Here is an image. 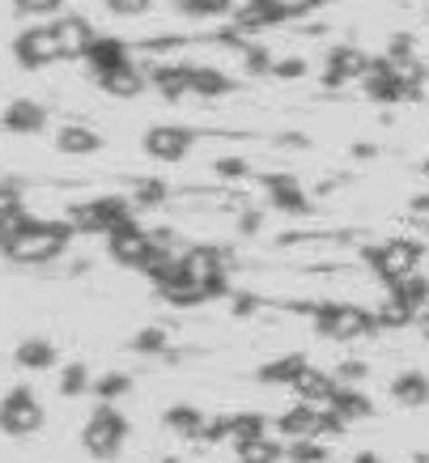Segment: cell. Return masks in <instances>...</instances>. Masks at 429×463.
Listing matches in <instances>:
<instances>
[{
    "label": "cell",
    "mask_w": 429,
    "mask_h": 463,
    "mask_svg": "<svg viewBox=\"0 0 429 463\" xmlns=\"http://www.w3.org/2000/svg\"><path fill=\"white\" fill-rule=\"evenodd\" d=\"M391 395H396L400 404H408V408L425 404L429 400V379L421 374V370H408V374H400V379L391 383Z\"/></svg>",
    "instance_id": "7402d4cb"
},
{
    "label": "cell",
    "mask_w": 429,
    "mask_h": 463,
    "mask_svg": "<svg viewBox=\"0 0 429 463\" xmlns=\"http://www.w3.org/2000/svg\"><path fill=\"white\" fill-rule=\"evenodd\" d=\"M200 438H205V442H222V438H230V417L205 421V425H200Z\"/></svg>",
    "instance_id": "ab89813d"
},
{
    "label": "cell",
    "mask_w": 429,
    "mask_h": 463,
    "mask_svg": "<svg viewBox=\"0 0 429 463\" xmlns=\"http://www.w3.org/2000/svg\"><path fill=\"white\" fill-rule=\"evenodd\" d=\"M290 459L293 463H328V450L319 447V438H302L290 447Z\"/></svg>",
    "instance_id": "e575fe53"
},
{
    "label": "cell",
    "mask_w": 429,
    "mask_h": 463,
    "mask_svg": "<svg viewBox=\"0 0 429 463\" xmlns=\"http://www.w3.org/2000/svg\"><path fill=\"white\" fill-rule=\"evenodd\" d=\"M107 9H115V14H124V17H137L149 9V0H102Z\"/></svg>",
    "instance_id": "60d3db41"
},
{
    "label": "cell",
    "mask_w": 429,
    "mask_h": 463,
    "mask_svg": "<svg viewBox=\"0 0 429 463\" xmlns=\"http://www.w3.org/2000/svg\"><path fill=\"white\" fill-rule=\"evenodd\" d=\"M290 387H293V392H298V395H302V404H319V400H328V395H332L336 379H332V374H323L319 365H310V362H306L302 370L293 374V383H290Z\"/></svg>",
    "instance_id": "4fadbf2b"
},
{
    "label": "cell",
    "mask_w": 429,
    "mask_h": 463,
    "mask_svg": "<svg viewBox=\"0 0 429 463\" xmlns=\"http://www.w3.org/2000/svg\"><path fill=\"white\" fill-rule=\"evenodd\" d=\"M137 349L140 353H162L167 349V332H162V327H145L137 336Z\"/></svg>",
    "instance_id": "74e56055"
},
{
    "label": "cell",
    "mask_w": 429,
    "mask_h": 463,
    "mask_svg": "<svg viewBox=\"0 0 429 463\" xmlns=\"http://www.w3.org/2000/svg\"><path fill=\"white\" fill-rule=\"evenodd\" d=\"M132 222V213H128V200L119 196H98L90 200V204H77L69 217L72 234L81 230V234H115L119 225Z\"/></svg>",
    "instance_id": "277c9868"
},
{
    "label": "cell",
    "mask_w": 429,
    "mask_h": 463,
    "mask_svg": "<svg viewBox=\"0 0 429 463\" xmlns=\"http://www.w3.org/2000/svg\"><path fill=\"white\" fill-rule=\"evenodd\" d=\"M69 242H72L69 222H30L26 230H22L9 247H0V251L9 255L14 264H47V260H60Z\"/></svg>",
    "instance_id": "6da1fadb"
},
{
    "label": "cell",
    "mask_w": 429,
    "mask_h": 463,
    "mask_svg": "<svg viewBox=\"0 0 429 463\" xmlns=\"http://www.w3.org/2000/svg\"><path fill=\"white\" fill-rule=\"evenodd\" d=\"M192 145H195V137L179 124H157L145 132V154L157 157V162H183V157L192 154Z\"/></svg>",
    "instance_id": "9c48e42d"
},
{
    "label": "cell",
    "mask_w": 429,
    "mask_h": 463,
    "mask_svg": "<svg viewBox=\"0 0 429 463\" xmlns=\"http://www.w3.org/2000/svg\"><path fill=\"white\" fill-rule=\"evenodd\" d=\"M353 463H383V459H378V455H358Z\"/></svg>",
    "instance_id": "ee69618b"
},
{
    "label": "cell",
    "mask_w": 429,
    "mask_h": 463,
    "mask_svg": "<svg viewBox=\"0 0 429 463\" xmlns=\"http://www.w3.org/2000/svg\"><path fill=\"white\" fill-rule=\"evenodd\" d=\"M52 34H56L60 60L85 56V47L94 43V30H90V22H85V17H60V22H52Z\"/></svg>",
    "instance_id": "8fae6325"
},
{
    "label": "cell",
    "mask_w": 429,
    "mask_h": 463,
    "mask_svg": "<svg viewBox=\"0 0 429 463\" xmlns=\"http://www.w3.org/2000/svg\"><path fill=\"white\" fill-rule=\"evenodd\" d=\"M277 425H281V434H290V438H319V412H315V404H298V408H290V412H281L277 417Z\"/></svg>",
    "instance_id": "d6986e66"
},
{
    "label": "cell",
    "mask_w": 429,
    "mask_h": 463,
    "mask_svg": "<svg viewBox=\"0 0 429 463\" xmlns=\"http://www.w3.org/2000/svg\"><path fill=\"white\" fill-rule=\"evenodd\" d=\"M124 438H128L124 412H115L111 404H102V408H94V417L85 421L81 447L90 450L94 459H115V455H119V447H124Z\"/></svg>",
    "instance_id": "3957f363"
},
{
    "label": "cell",
    "mask_w": 429,
    "mask_h": 463,
    "mask_svg": "<svg viewBox=\"0 0 429 463\" xmlns=\"http://www.w3.org/2000/svg\"><path fill=\"white\" fill-rule=\"evenodd\" d=\"M179 9L192 17H217L230 9V0H179Z\"/></svg>",
    "instance_id": "d590c367"
},
{
    "label": "cell",
    "mask_w": 429,
    "mask_h": 463,
    "mask_svg": "<svg viewBox=\"0 0 429 463\" xmlns=\"http://www.w3.org/2000/svg\"><path fill=\"white\" fill-rule=\"evenodd\" d=\"M421 315H425V319H421V327H425V336H429V310H421Z\"/></svg>",
    "instance_id": "bcb514c9"
},
{
    "label": "cell",
    "mask_w": 429,
    "mask_h": 463,
    "mask_svg": "<svg viewBox=\"0 0 429 463\" xmlns=\"http://www.w3.org/2000/svg\"><path fill=\"white\" fill-rule=\"evenodd\" d=\"M64 0H14V9L17 14H30V17H47V14H56Z\"/></svg>",
    "instance_id": "8d00e7d4"
},
{
    "label": "cell",
    "mask_w": 429,
    "mask_h": 463,
    "mask_svg": "<svg viewBox=\"0 0 429 463\" xmlns=\"http://www.w3.org/2000/svg\"><path fill=\"white\" fill-rule=\"evenodd\" d=\"M425 175H429V157H425Z\"/></svg>",
    "instance_id": "7dc6e473"
},
{
    "label": "cell",
    "mask_w": 429,
    "mask_h": 463,
    "mask_svg": "<svg viewBox=\"0 0 429 463\" xmlns=\"http://www.w3.org/2000/svg\"><path fill=\"white\" fill-rule=\"evenodd\" d=\"M14 362L26 365V370H47V365L56 362V345H52V340H43V336L22 340V345H17V353H14Z\"/></svg>",
    "instance_id": "44dd1931"
},
{
    "label": "cell",
    "mask_w": 429,
    "mask_h": 463,
    "mask_svg": "<svg viewBox=\"0 0 429 463\" xmlns=\"http://www.w3.org/2000/svg\"><path fill=\"white\" fill-rule=\"evenodd\" d=\"M378 323H383V327H408V323H413V315H408V310H404L400 302H396V298L387 294V302H383V310L374 315V327H378Z\"/></svg>",
    "instance_id": "d6a6232c"
},
{
    "label": "cell",
    "mask_w": 429,
    "mask_h": 463,
    "mask_svg": "<svg viewBox=\"0 0 429 463\" xmlns=\"http://www.w3.org/2000/svg\"><path fill=\"white\" fill-rule=\"evenodd\" d=\"M0 124L9 128V132H39L43 124H47V111H43L39 102L30 99H17L5 107V115H0Z\"/></svg>",
    "instance_id": "9a60e30c"
},
{
    "label": "cell",
    "mask_w": 429,
    "mask_h": 463,
    "mask_svg": "<svg viewBox=\"0 0 429 463\" xmlns=\"http://www.w3.org/2000/svg\"><path fill=\"white\" fill-rule=\"evenodd\" d=\"M272 72H277V77H302L306 64L302 60H272Z\"/></svg>",
    "instance_id": "b9f144b4"
},
{
    "label": "cell",
    "mask_w": 429,
    "mask_h": 463,
    "mask_svg": "<svg viewBox=\"0 0 429 463\" xmlns=\"http://www.w3.org/2000/svg\"><path fill=\"white\" fill-rule=\"evenodd\" d=\"M85 60L94 72H111V69H124L128 64V43L124 39H94L85 47Z\"/></svg>",
    "instance_id": "5bb4252c"
},
{
    "label": "cell",
    "mask_w": 429,
    "mask_h": 463,
    "mask_svg": "<svg viewBox=\"0 0 429 463\" xmlns=\"http://www.w3.org/2000/svg\"><path fill=\"white\" fill-rule=\"evenodd\" d=\"M268 196H272V204H277L281 213H293V217H298V213H310V196H306L293 179H285V175H272V179H268Z\"/></svg>",
    "instance_id": "2e32d148"
},
{
    "label": "cell",
    "mask_w": 429,
    "mask_h": 463,
    "mask_svg": "<svg viewBox=\"0 0 429 463\" xmlns=\"http://www.w3.org/2000/svg\"><path fill=\"white\" fill-rule=\"evenodd\" d=\"M234 26L238 30H263V26H272V14H268L263 0H247V5L234 14Z\"/></svg>",
    "instance_id": "f1b7e54d"
},
{
    "label": "cell",
    "mask_w": 429,
    "mask_h": 463,
    "mask_svg": "<svg viewBox=\"0 0 429 463\" xmlns=\"http://www.w3.org/2000/svg\"><path fill=\"white\" fill-rule=\"evenodd\" d=\"M167 425H170V430H175V434H187V438H192V434H200V425H205V417H200V412H195V408H170V412H167Z\"/></svg>",
    "instance_id": "f546056e"
},
{
    "label": "cell",
    "mask_w": 429,
    "mask_h": 463,
    "mask_svg": "<svg viewBox=\"0 0 429 463\" xmlns=\"http://www.w3.org/2000/svg\"><path fill=\"white\" fill-rule=\"evenodd\" d=\"M14 56H17V64H22V69H47V64H56L60 47H56L52 26H34V30H26V34H17Z\"/></svg>",
    "instance_id": "30bf717a"
},
{
    "label": "cell",
    "mask_w": 429,
    "mask_h": 463,
    "mask_svg": "<svg viewBox=\"0 0 429 463\" xmlns=\"http://www.w3.org/2000/svg\"><path fill=\"white\" fill-rule=\"evenodd\" d=\"M85 387H90V370H85L81 362H72L69 370H64V379H60V395H69L72 400V395H81Z\"/></svg>",
    "instance_id": "836d02e7"
},
{
    "label": "cell",
    "mask_w": 429,
    "mask_h": 463,
    "mask_svg": "<svg viewBox=\"0 0 429 463\" xmlns=\"http://www.w3.org/2000/svg\"><path fill=\"white\" fill-rule=\"evenodd\" d=\"M128 387H132V379H128V374H102V379L94 383V395L98 400H102V404H111V400H119V395L128 392Z\"/></svg>",
    "instance_id": "1f68e13d"
},
{
    "label": "cell",
    "mask_w": 429,
    "mask_h": 463,
    "mask_svg": "<svg viewBox=\"0 0 429 463\" xmlns=\"http://www.w3.org/2000/svg\"><path fill=\"white\" fill-rule=\"evenodd\" d=\"M391 298H396V302H400V307L416 319L421 310H429V281L413 272V277H404V281L391 285Z\"/></svg>",
    "instance_id": "e0dca14e"
},
{
    "label": "cell",
    "mask_w": 429,
    "mask_h": 463,
    "mask_svg": "<svg viewBox=\"0 0 429 463\" xmlns=\"http://www.w3.org/2000/svg\"><path fill=\"white\" fill-rule=\"evenodd\" d=\"M107 251H111L115 264L140 268V264H145V255L153 251V234L145 230V225L128 222V225H119L115 234H107Z\"/></svg>",
    "instance_id": "ba28073f"
},
{
    "label": "cell",
    "mask_w": 429,
    "mask_h": 463,
    "mask_svg": "<svg viewBox=\"0 0 429 463\" xmlns=\"http://www.w3.org/2000/svg\"><path fill=\"white\" fill-rule=\"evenodd\" d=\"M162 200H167V187H162V183L157 179H145V183H137V204H162Z\"/></svg>",
    "instance_id": "f35d334b"
},
{
    "label": "cell",
    "mask_w": 429,
    "mask_h": 463,
    "mask_svg": "<svg viewBox=\"0 0 429 463\" xmlns=\"http://www.w3.org/2000/svg\"><path fill=\"white\" fill-rule=\"evenodd\" d=\"M268 5V14H272V26L277 22H293V17H306L310 9H319L323 0H263Z\"/></svg>",
    "instance_id": "83f0119b"
},
{
    "label": "cell",
    "mask_w": 429,
    "mask_h": 463,
    "mask_svg": "<svg viewBox=\"0 0 429 463\" xmlns=\"http://www.w3.org/2000/svg\"><path fill=\"white\" fill-rule=\"evenodd\" d=\"M366 69H370L366 52H358V47H336L332 56H328V72H323V81L345 85V81H353V77H366Z\"/></svg>",
    "instance_id": "7c38bea8"
},
{
    "label": "cell",
    "mask_w": 429,
    "mask_h": 463,
    "mask_svg": "<svg viewBox=\"0 0 429 463\" xmlns=\"http://www.w3.org/2000/svg\"><path fill=\"white\" fill-rule=\"evenodd\" d=\"M315 327L332 340H358V336H366V332H374V315H366L361 307H340V302H336V307L315 310Z\"/></svg>",
    "instance_id": "52a82bcc"
},
{
    "label": "cell",
    "mask_w": 429,
    "mask_h": 463,
    "mask_svg": "<svg viewBox=\"0 0 429 463\" xmlns=\"http://www.w3.org/2000/svg\"><path fill=\"white\" fill-rule=\"evenodd\" d=\"M179 272H183V281L195 285L205 298L225 294V255L217 247H192V251H183Z\"/></svg>",
    "instance_id": "7a4b0ae2"
},
{
    "label": "cell",
    "mask_w": 429,
    "mask_h": 463,
    "mask_svg": "<svg viewBox=\"0 0 429 463\" xmlns=\"http://www.w3.org/2000/svg\"><path fill=\"white\" fill-rule=\"evenodd\" d=\"M230 438H234V442H251V438H263V417H260V412H243V417H230Z\"/></svg>",
    "instance_id": "4dcf8cb0"
},
{
    "label": "cell",
    "mask_w": 429,
    "mask_h": 463,
    "mask_svg": "<svg viewBox=\"0 0 429 463\" xmlns=\"http://www.w3.org/2000/svg\"><path fill=\"white\" fill-rule=\"evenodd\" d=\"M281 447L272 438H251V442H238V463H277Z\"/></svg>",
    "instance_id": "d4e9b609"
},
{
    "label": "cell",
    "mask_w": 429,
    "mask_h": 463,
    "mask_svg": "<svg viewBox=\"0 0 429 463\" xmlns=\"http://www.w3.org/2000/svg\"><path fill=\"white\" fill-rule=\"evenodd\" d=\"M217 175H230V179H238V175H247V162H238V157H225V162H217Z\"/></svg>",
    "instance_id": "7bdbcfd3"
},
{
    "label": "cell",
    "mask_w": 429,
    "mask_h": 463,
    "mask_svg": "<svg viewBox=\"0 0 429 463\" xmlns=\"http://www.w3.org/2000/svg\"><path fill=\"white\" fill-rule=\"evenodd\" d=\"M43 425V404L34 400L30 387H14V392L0 400V430L14 438H26Z\"/></svg>",
    "instance_id": "8992f818"
},
{
    "label": "cell",
    "mask_w": 429,
    "mask_h": 463,
    "mask_svg": "<svg viewBox=\"0 0 429 463\" xmlns=\"http://www.w3.org/2000/svg\"><path fill=\"white\" fill-rule=\"evenodd\" d=\"M366 264H370L387 285H396L421 268V247L408 239H391V242H383V247H370V251H366Z\"/></svg>",
    "instance_id": "5b68a950"
},
{
    "label": "cell",
    "mask_w": 429,
    "mask_h": 463,
    "mask_svg": "<svg viewBox=\"0 0 429 463\" xmlns=\"http://www.w3.org/2000/svg\"><path fill=\"white\" fill-rule=\"evenodd\" d=\"M30 222H34V217H30L22 204H9V209H0V247H9V242H14Z\"/></svg>",
    "instance_id": "484cf974"
},
{
    "label": "cell",
    "mask_w": 429,
    "mask_h": 463,
    "mask_svg": "<svg viewBox=\"0 0 429 463\" xmlns=\"http://www.w3.org/2000/svg\"><path fill=\"white\" fill-rule=\"evenodd\" d=\"M192 94H205V99H222L230 94V77L217 69H192Z\"/></svg>",
    "instance_id": "cb8c5ba5"
},
{
    "label": "cell",
    "mask_w": 429,
    "mask_h": 463,
    "mask_svg": "<svg viewBox=\"0 0 429 463\" xmlns=\"http://www.w3.org/2000/svg\"><path fill=\"white\" fill-rule=\"evenodd\" d=\"M153 85H157L167 99H183V94H192V69H183V64L153 69Z\"/></svg>",
    "instance_id": "603a6c76"
},
{
    "label": "cell",
    "mask_w": 429,
    "mask_h": 463,
    "mask_svg": "<svg viewBox=\"0 0 429 463\" xmlns=\"http://www.w3.org/2000/svg\"><path fill=\"white\" fill-rule=\"evenodd\" d=\"M416 213H429V200H416Z\"/></svg>",
    "instance_id": "f6af8a7d"
},
{
    "label": "cell",
    "mask_w": 429,
    "mask_h": 463,
    "mask_svg": "<svg viewBox=\"0 0 429 463\" xmlns=\"http://www.w3.org/2000/svg\"><path fill=\"white\" fill-rule=\"evenodd\" d=\"M98 85H102L107 94H115V99H137L140 90H145V77H140V69L124 64V69L98 72Z\"/></svg>",
    "instance_id": "ac0fdd59"
},
{
    "label": "cell",
    "mask_w": 429,
    "mask_h": 463,
    "mask_svg": "<svg viewBox=\"0 0 429 463\" xmlns=\"http://www.w3.org/2000/svg\"><path fill=\"white\" fill-rule=\"evenodd\" d=\"M306 365V357L302 353H290V357H277V362H268L260 370V379L263 383H293V374Z\"/></svg>",
    "instance_id": "4316f807"
},
{
    "label": "cell",
    "mask_w": 429,
    "mask_h": 463,
    "mask_svg": "<svg viewBox=\"0 0 429 463\" xmlns=\"http://www.w3.org/2000/svg\"><path fill=\"white\" fill-rule=\"evenodd\" d=\"M60 154H69V157H85V154H98V132H90L85 124H69V128H60Z\"/></svg>",
    "instance_id": "ffe728a7"
}]
</instances>
